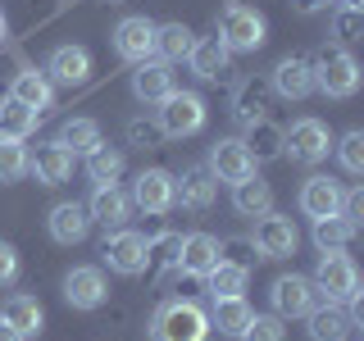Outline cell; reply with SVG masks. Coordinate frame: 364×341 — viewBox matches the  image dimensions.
Here are the masks:
<instances>
[{
	"mask_svg": "<svg viewBox=\"0 0 364 341\" xmlns=\"http://www.w3.org/2000/svg\"><path fill=\"white\" fill-rule=\"evenodd\" d=\"M237 341H287V328H282L278 314H255Z\"/></svg>",
	"mask_w": 364,
	"mask_h": 341,
	"instance_id": "39",
	"label": "cell"
},
{
	"mask_svg": "<svg viewBox=\"0 0 364 341\" xmlns=\"http://www.w3.org/2000/svg\"><path fill=\"white\" fill-rule=\"evenodd\" d=\"M305 318H310V341H346L350 328H355L350 310H346V305H333V301L314 305Z\"/></svg>",
	"mask_w": 364,
	"mask_h": 341,
	"instance_id": "23",
	"label": "cell"
},
{
	"mask_svg": "<svg viewBox=\"0 0 364 341\" xmlns=\"http://www.w3.org/2000/svg\"><path fill=\"white\" fill-rule=\"evenodd\" d=\"M136 210H146V214H168L173 210V173L168 168H141L132 182V196H128Z\"/></svg>",
	"mask_w": 364,
	"mask_h": 341,
	"instance_id": "11",
	"label": "cell"
},
{
	"mask_svg": "<svg viewBox=\"0 0 364 341\" xmlns=\"http://www.w3.org/2000/svg\"><path fill=\"white\" fill-rule=\"evenodd\" d=\"M333 32L341 41H360L364 37V9H337V14H333Z\"/></svg>",
	"mask_w": 364,
	"mask_h": 341,
	"instance_id": "40",
	"label": "cell"
},
{
	"mask_svg": "<svg viewBox=\"0 0 364 341\" xmlns=\"http://www.w3.org/2000/svg\"><path fill=\"white\" fill-rule=\"evenodd\" d=\"M210 314L196 301H164L151 318V337L155 341H210Z\"/></svg>",
	"mask_w": 364,
	"mask_h": 341,
	"instance_id": "1",
	"label": "cell"
},
{
	"mask_svg": "<svg viewBox=\"0 0 364 341\" xmlns=\"http://www.w3.org/2000/svg\"><path fill=\"white\" fill-rule=\"evenodd\" d=\"M214 173V182H242L255 173V159H250V151L237 136H223V141L210 146V164H205Z\"/></svg>",
	"mask_w": 364,
	"mask_h": 341,
	"instance_id": "14",
	"label": "cell"
},
{
	"mask_svg": "<svg viewBox=\"0 0 364 341\" xmlns=\"http://www.w3.org/2000/svg\"><path fill=\"white\" fill-rule=\"evenodd\" d=\"M310 68H314V91H323L328 100H346L360 91V64L341 45H323L310 60Z\"/></svg>",
	"mask_w": 364,
	"mask_h": 341,
	"instance_id": "2",
	"label": "cell"
},
{
	"mask_svg": "<svg viewBox=\"0 0 364 341\" xmlns=\"http://www.w3.org/2000/svg\"><path fill=\"white\" fill-rule=\"evenodd\" d=\"M191 73L200 77V82H219V77L228 73V60H232V50L219 41V37H200L196 45H191Z\"/></svg>",
	"mask_w": 364,
	"mask_h": 341,
	"instance_id": "24",
	"label": "cell"
},
{
	"mask_svg": "<svg viewBox=\"0 0 364 341\" xmlns=\"http://www.w3.org/2000/svg\"><path fill=\"white\" fill-rule=\"evenodd\" d=\"M341 219L360 227V219H364V191L360 187L355 191H341Z\"/></svg>",
	"mask_w": 364,
	"mask_h": 341,
	"instance_id": "42",
	"label": "cell"
},
{
	"mask_svg": "<svg viewBox=\"0 0 364 341\" xmlns=\"http://www.w3.org/2000/svg\"><path fill=\"white\" fill-rule=\"evenodd\" d=\"M0 318H5L14 332H23V337H37L41 328H46V310H41V301H37V296H23V291H14V296L5 301Z\"/></svg>",
	"mask_w": 364,
	"mask_h": 341,
	"instance_id": "25",
	"label": "cell"
},
{
	"mask_svg": "<svg viewBox=\"0 0 364 341\" xmlns=\"http://www.w3.org/2000/svg\"><path fill=\"white\" fill-rule=\"evenodd\" d=\"M100 259L114 273H123V278H136V273H146V264H151V242L141 232H132V227H114L105 237V246H100Z\"/></svg>",
	"mask_w": 364,
	"mask_h": 341,
	"instance_id": "7",
	"label": "cell"
},
{
	"mask_svg": "<svg viewBox=\"0 0 364 341\" xmlns=\"http://www.w3.org/2000/svg\"><path fill=\"white\" fill-rule=\"evenodd\" d=\"M219 41L232 55H250V50H259V45L269 41V23L250 5H228L223 18H219Z\"/></svg>",
	"mask_w": 364,
	"mask_h": 341,
	"instance_id": "4",
	"label": "cell"
},
{
	"mask_svg": "<svg viewBox=\"0 0 364 341\" xmlns=\"http://www.w3.org/2000/svg\"><path fill=\"white\" fill-rule=\"evenodd\" d=\"M255 246L264 259H287L296 255V246H301V232H296V223L287 219V214H259L255 223Z\"/></svg>",
	"mask_w": 364,
	"mask_h": 341,
	"instance_id": "10",
	"label": "cell"
},
{
	"mask_svg": "<svg viewBox=\"0 0 364 341\" xmlns=\"http://www.w3.org/2000/svg\"><path fill=\"white\" fill-rule=\"evenodd\" d=\"M250 318H255V310L246 305V296H223V301H214V310H210V328L223 332V337H242Z\"/></svg>",
	"mask_w": 364,
	"mask_h": 341,
	"instance_id": "28",
	"label": "cell"
},
{
	"mask_svg": "<svg viewBox=\"0 0 364 341\" xmlns=\"http://www.w3.org/2000/svg\"><path fill=\"white\" fill-rule=\"evenodd\" d=\"M232 210L242 214V219H259V214H269L273 210V187L264 178H242V182H232Z\"/></svg>",
	"mask_w": 364,
	"mask_h": 341,
	"instance_id": "27",
	"label": "cell"
},
{
	"mask_svg": "<svg viewBox=\"0 0 364 341\" xmlns=\"http://www.w3.org/2000/svg\"><path fill=\"white\" fill-rule=\"evenodd\" d=\"M28 173L41 182V187H60L73 173V151L64 141H41L37 151H28Z\"/></svg>",
	"mask_w": 364,
	"mask_h": 341,
	"instance_id": "13",
	"label": "cell"
},
{
	"mask_svg": "<svg viewBox=\"0 0 364 341\" xmlns=\"http://www.w3.org/2000/svg\"><path fill=\"white\" fill-rule=\"evenodd\" d=\"M264 114H269V87H259V82L237 87V96H232V119L237 123H255V119H264Z\"/></svg>",
	"mask_w": 364,
	"mask_h": 341,
	"instance_id": "34",
	"label": "cell"
},
{
	"mask_svg": "<svg viewBox=\"0 0 364 341\" xmlns=\"http://www.w3.org/2000/svg\"><path fill=\"white\" fill-rule=\"evenodd\" d=\"M291 5L301 9V14H318V9H328L333 0H291Z\"/></svg>",
	"mask_w": 364,
	"mask_h": 341,
	"instance_id": "44",
	"label": "cell"
},
{
	"mask_svg": "<svg viewBox=\"0 0 364 341\" xmlns=\"http://www.w3.org/2000/svg\"><path fill=\"white\" fill-rule=\"evenodd\" d=\"M37 119H41V114H37V109H28V105H18L14 96H5V100H0V136L28 141V136L37 132Z\"/></svg>",
	"mask_w": 364,
	"mask_h": 341,
	"instance_id": "32",
	"label": "cell"
},
{
	"mask_svg": "<svg viewBox=\"0 0 364 341\" xmlns=\"http://www.w3.org/2000/svg\"><path fill=\"white\" fill-rule=\"evenodd\" d=\"M28 178V146L14 136H0V182H23Z\"/></svg>",
	"mask_w": 364,
	"mask_h": 341,
	"instance_id": "37",
	"label": "cell"
},
{
	"mask_svg": "<svg viewBox=\"0 0 364 341\" xmlns=\"http://www.w3.org/2000/svg\"><path fill=\"white\" fill-rule=\"evenodd\" d=\"M314 287L323 291V301L333 305H350L360 301V269L346 250H323L318 255V269H314Z\"/></svg>",
	"mask_w": 364,
	"mask_h": 341,
	"instance_id": "3",
	"label": "cell"
},
{
	"mask_svg": "<svg viewBox=\"0 0 364 341\" xmlns=\"http://www.w3.org/2000/svg\"><path fill=\"white\" fill-rule=\"evenodd\" d=\"M219 259H223V246H219V237H210V232H187L178 242V269L191 273V278H205Z\"/></svg>",
	"mask_w": 364,
	"mask_h": 341,
	"instance_id": "16",
	"label": "cell"
},
{
	"mask_svg": "<svg viewBox=\"0 0 364 341\" xmlns=\"http://www.w3.org/2000/svg\"><path fill=\"white\" fill-rule=\"evenodd\" d=\"M341 9H364V0H341Z\"/></svg>",
	"mask_w": 364,
	"mask_h": 341,
	"instance_id": "46",
	"label": "cell"
},
{
	"mask_svg": "<svg viewBox=\"0 0 364 341\" xmlns=\"http://www.w3.org/2000/svg\"><path fill=\"white\" fill-rule=\"evenodd\" d=\"M0 341H28V337H23V332H14V328H9L5 318H0Z\"/></svg>",
	"mask_w": 364,
	"mask_h": 341,
	"instance_id": "45",
	"label": "cell"
},
{
	"mask_svg": "<svg viewBox=\"0 0 364 341\" xmlns=\"http://www.w3.org/2000/svg\"><path fill=\"white\" fill-rule=\"evenodd\" d=\"M46 77L60 87H82L91 77V50L87 45H55L46 60Z\"/></svg>",
	"mask_w": 364,
	"mask_h": 341,
	"instance_id": "15",
	"label": "cell"
},
{
	"mask_svg": "<svg viewBox=\"0 0 364 341\" xmlns=\"http://www.w3.org/2000/svg\"><path fill=\"white\" fill-rule=\"evenodd\" d=\"M0 37H5V14H0Z\"/></svg>",
	"mask_w": 364,
	"mask_h": 341,
	"instance_id": "47",
	"label": "cell"
},
{
	"mask_svg": "<svg viewBox=\"0 0 364 341\" xmlns=\"http://www.w3.org/2000/svg\"><path fill=\"white\" fill-rule=\"evenodd\" d=\"M9 96H14L18 105L46 114V109L55 105V82H50L46 73H37V68H23V73L14 77V87H9Z\"/></svg>",
	"mask_w": 364,
	"mask_h": 341,
	"instance_id": "26",
	"label": "cell"
},
{
	"mask_svg": "<svg viewBox=\"0 0 364 341\" xmlns=\"http://www.w3.org/2000/svg\"><path fill=\"white\" fill-rule=\"evenodd\" d=\"M64 301L73 305V310H100V305L109 301V282L105 273L96 264H77L64 273Z\"/></svg>",
	"mask_w": 364,
	"mask_h": 341,
	"instance_id": "9",
	"label": "cell"
},
{
	"mask_svg": "<svg viewBox=\"0 0 364 341\" xmlns=\"http://www.w3.org/2000/svg\"><path fill=\"white\" fill-rule=\"evenodd\" d=\"M46 227H50V237L60 246H77V242H87V232H91V214H87V205H77V200H60L46 214Z\"/></svg>",
	"mask_w": 364,
	"mask_h": 341,
	"instance_id": "19",
	"label": "cell"
},
{
	"mask_svg": "<svg viewBox=\"0 0 364 341\" xmlns=\"http://www.w3.org/2000/svg\"><path fill=\"white\" fill-rule=\"evenodd\" d=\"M55 141H64L73 155H87L91 146H100V123H96V119H68Z\"/></svg>",
	"mask_w": 364,
	"mask_h": 341,
	"instance_id": "36",
	"label": "cell"
},
{
	"mask_svg": "<svg viewBox=\"0 0 364 341\" xmlns=\"http://www.w3.org/2000/svg\"><path fill=\"white\" fill-rule=\"evenodd\" d=\"M301 214H305V219L341 214V187L328 173H310V178L301 182Z\"/></svg>",
	"mask_w": 364,
	"mask_h": 341,
	"instance_id": "21",
	"label": "cell"
},
{
	"mask_svg": "<svg viewBox=\"0 0 364 341\" xmlns=\"http://www.w3.org/2000/svg\"><path fill=\"white\" fill-rule=\"evenodd\" d=\"M333 151H337L341 168H346L350 178H360V173H364V132H360V128H350V132L333 146Z\"/></svg>",
	"mask_w": 364,
	"mask_h": 341,
	"instance_id": "38",
	"label": "cell"
},
{
	"mask_svg": "<svg viewBox=\"0 0 364 341\" xmlns=\"http://www.w3.org/2000/svg\"><path fill=\"white\" fill-rule=\"evenodd\" d=\"M105 5H123V0H105Z\"/></svg>",
	"mask_w": 364,
	"mask_h": 341,
	"instance_id": "48",
	"label": "cell"
},
{
	"mask_svg": "<svg viewBox=\"0 0 364 341\" xmlns=\"http://www.w3.org/2000/svg\"><path fill=\"white\" fill-rule=\"evenodd\" d=\"M123 168H128V159H123L119 146H91L87 151V178L91 182H119L123 178Z\"/></svg>",
	"mask_w": 364,
	"mask_h": 341,
	"instance_id": "33",
	"label": "cell"
},
{
	"mask_svg": "<svg viewBox=\"0 0 364 341\" xmlns=\"http://www.w3.org/2000/svg\"><path fill=\"white\" fill-rule=\"evenodd\" d=\"M219 196V182L205 164L182 168V178H173V200H182V210H210Z\"/></svg>",
	"mask_w": 364,
	"mask_h": 341,
	"instance_id": "17",
	"label": "cell"
},
{
	"mask_svg": "<svg viewBox=\"0 0 364 341\" xmlns=\"http://www.w3.org/2000/svg\"><path fill=\"white\" fill-rule=\"evenodd\" d=\"M168 91H178V87H173V64L155 60V55L136 64V73H132V96L141 100V105H159Z\"/></svg>",
	"mask_w": 364,
	"mask_h": 341,
	"instance_id": "18",
	"label": "cell"
},
{
	"mask_svg": "<svg viewBox=\"0 0 364 341\" xmlns=\"http://www.w3.org/2000/svg\"><path fill=\"white\" fill-rule=\"evenodd\" d=\"M87 214H91V223L123 227L132 214V200H128V191H119V182H96V191L87 200Z\"/></svg>",
	"mask_w": 364,
	"mask_h": 341,
	"instance_id": "20",
	"label": "cell"
},
{
	"mask_svg": "<svg viewBox=\"0 0 364 341\" xmlns=\"http://www.w3.org/2000/svg\"><path fill=\"white\" fill-rule=\"evenodd\" d=\"M350 242H355V223H346L341 214L314 219V246L318 250H346Z\"/></svg>",
	"mask_w": 364,
	"mask_h": 341,
	"instance_id": "35",
	"label": "cell"
},
{
	"mask_svg": "<svg viewBox=\"0 0 364 341\" xmlns=\"http://www.w3.org/2000/svg\"><path fill=\"white\" fill-rule=\"evenodd\" d=\"M14 278H18V250L0 242V287H14Z\"/></svg>",
	"mask_w": 364,
	"mask_h": 341,
	"instance_id": "41",
	"label": "cell"
},
{
	"mask_svg": "<svg viewBox=\"0 0 364 341\" xmlns=\"http://www.w3.org/2000/svg\"><path fill=\"white\" fill-rule=\"evenodd\" d=\"M114 55H119V60H128V64L151 60V55H155V23L146 18V14L123 18L119 28H114Z\"/></svg>",
	"mask_w": 364,
	"mask_h": 341,
	"instance_id": "12",
	"label": "cell"
},
{
	"mask_svg": "<svg viewBox=\"0 0 364 341\" xmlns=\"http://www.w3.org/2000/svg\"><path fill=\"white\" fill-rule=\"evenodd\" d=\"M246 151L255 164H269V159H278L282 155V128L278 123H269V114L264 119H255V123H246Z\"/></svg>",
	"mask_w": 364,
	"mask_h": 341,
	"instance_id": "29",
	"label": "cell"
},
{
	"mask_svg": "<svg viewBox=\"0 0 364 341\" xmlns=\"http://www.w3.org/2000/svg\"><path fill=\"white\" fill-rule=\"evenodd\" d=\"M191 45H196V37H191L187 23H155V55H159L164 64L187 60Z\"/></svg>",
	"mask_w": 364,
	"mask_h": 341,
	"instance_id": "31",
	"label": "cell"
},
{
	"mask_svg": "<svg viewBox=\"0 0 364 341\" xmlns=\"http://www.w3.org/2000/svg\"><path fill=\"white\" fill-rule=\"evenodd\" d=\"M328 151H333V132H328L323 119H296L282 132V155L291 164H323Z\"/></svg>",
	"mask_w": 364,
	"mask_h": 341,
	"instance_id": "5",
	"label": "cell"
},
{
	"mask_svg": "<svg viewBox=\"0 0 364 341\" xmlns=\"http://www.w3.org/2000/svg\"><path fill=\"white\" fill-rule=\"evenodd\" d=\"M205 287H210L214 301H223V296H242L250 287V269L237 264V259H219V264L205 273Z\"/></svg>",
	"mask_w": 364,
	"mask_h": 341,
	"instance_id": "30",
	"label": "cell"
},
{
	"mask_svg": "<svg viewBox=\"0 0 364 341\" xmlns=\"http://www.w3.org/2000/svg\"><path fill=\"white\" fill-rule=\"evenodd\" d=\"M205 100L196 91H168L164 100H159V132L182 141V136H196L205 128Z\"/></svg>",
	"mask_w": 364,
	"mask_h": 341,
	"instance_id": "6",
	"label": "cell"
},
{
	"mask_svg": "<svg viewBox=\"0 0 364 341\" xmlns=\"http://www.w3.org/2000/svg\"><path fill=\"white\" fill-rule=\"evenodd\" d=\"M273 91H278L282 100H305L314 91V68H310V60H301V55L278 60V64H273Z\"/></svg>",
	"mask_w": 364,
	"mask_h": 341,
	"instance_id": "22",
	"label": "cell"
},
{
	"mask_svg": "<svg viewBox=\"0 0 364 341\" xmlns=\"http://www.w3.org/2000/svg\"><path fill=\"white\" fill-rule=\"evenodd\" d=\"M269 301H273V314H278V318H305L314 305H323V291L314 287V278L282 273V278L269 287Z\"/></svg>",
	"mask_w": 364,
	"mask_h": 341,
	"instance_id": "8",
	"label": "cell"
},
{
	"mask_svg": "<svg viewBox=\"0 0 364 341\" xmlns=\"http://www.w3.org/2000/svg\"><path fill=\"white\" fill-rule=\"evenodd\" d=\"M159 136H164V132L151 128V123H141V119H132V123H128V141H132V146H155Z\"/></svg>",
	"mask_w": 364,
	"mask_h": 341,
	"instance_id": "43",
	"label": "cell"
}]
</instances>
